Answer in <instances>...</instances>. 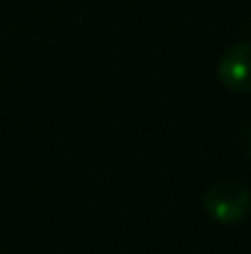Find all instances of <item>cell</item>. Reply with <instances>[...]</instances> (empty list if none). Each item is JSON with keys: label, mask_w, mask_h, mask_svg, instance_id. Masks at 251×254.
Segmentation results:
<instances>
[{"label": "cell", "mask_w": 251, "mask_h": 254, "mask_svg": "<svg viewBox=\"0 0 251 254\" xmlns=\"http://www.w3.org/2000/svg\"><path fill=\"white\" fill-rule=\"evenodd\" d=\"M204 212L222 225H237L247 220L251 212L249 188L234 178L217 180L204 192Z\"/></svg>", "instance_id": "cell-1"}, {"label": "cell", "mask_w": 251, "mask_h": 254, "mask_svg": "<svg viewBox=\"0 0 251 254\" xmlns=\"http://www.w3.org/2000/svg\"><path fill=\"white\" fill-rule=\"evenodd\" d=\"M217 79L232 94H251V42H237L222 55Z\"/></svg>", "instance_id": "cell-2"}, {"label": "cell", "mask_w": 251, "mask_h": 254, "mask_svg": "<svg viewBox=\"0 0 251 254\" xmlns=\"http://www.w3.org/2000/svg\"><path fill=\"white\" fill-rule=\"evenodd\" d=\"M239 148H242V156L251 163V124L242 131V136H239Z\"/></svg>", "instance_id": "cell-3"}]
</instances>
